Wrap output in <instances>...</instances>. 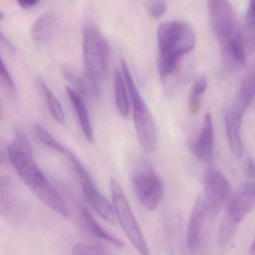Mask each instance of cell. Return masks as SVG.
<instances>
[{
    "label": "cell",
    "mask_w": 255,
    "mask_h": 255,
    "mask_svg": "<svg viewBox=\"0 0 255 255\" xmlns=\"http://www.w3.org/2000/svg\"><path fill=\"white\" fill-rule=\"evenodd\" d=\"M8 154L16 172L34 195L58 214L69 217L68 205L37 165L30 144L19 129L8 147Z\"/></svg>",
    "instance_id": "6da1fadb"
},
{
    "label": "cell",
    "mask_w": 255,
    "mask_h": 255,
    "mask_svg": "<svg viewBox=\"0 0 255 255\" xmlns=\"http://www.w3.org/2000/svg\"><path fill=\"white\" fill-rule=\"evenodd\" d=\"M208 5L213 31L227 63L244 66L247 52L234 8L224 0H211Z\"/></svg>",
    "instance_id": "7a4b0ae2"
},
{
    "label": "cell",
    "mask_w": 255,
    "mask_h": 255,
    "mask_svg": "<svg viewBox=\"0 0 255 255\" xmlns=\"http://www.w3.org/2000/svg\"><path fill=\"white\" fill-rule=\"evenodd\" d=\"M159 48L158 68L161 77H166L177 69L183 55L195 47L196 38L193 28L184 21L166 22L158 28Z\"/></svg>",
    "instance_id": "3957f363"
},
{
    "label": "cell",
    "mask_w": 255,
    "mask_h": 255,
    "mask_svg": "<svg viewBox=\"0 0 255 255\" xmlns=\"http://www.w3.org/2000/svg\"><path fill=\"white\" fill-rule=\"evenodd\" d=\"M122 71L125 77L132 103L134 127L138 142L146 151H153L158 142V132L154 119L140 94L128 64L122 61Z\"/></svg>",
    "instance_id": "277c9868"
},
{
    "label": "cell",
    "mask_w": 255,
    "mask_h": 255,
    "mask_svg": "<svg viewBox=\"0 0 255 255\" xmlns=\"http://www.w3.org/2000/svg\"><path fill=\"white\" fill-rule=\"evenodd\" d=\"M83 60L86 74L98 83L108 72L110 48L97 25L87 23L83 29Z\"/></svg>",
    "instance_id": "5b68a950"
},
{
    "label": "cell",
    "mask_w": 255,
    "mask_h": 255,
    "mask_svg": "<svg viewBox=\"0 0 255 255\" xmlns=\"http://www.w3.org/2000/svg\"><path fill=\"white\" fill-rule=\"evenodd\" d=\"M110 190L116 219L120 222L128 240L140 255H150L144 236L125 192L115 178L110 180Z\"/></svg>",
    "instance_id": "8992f818"
},
{
    "label": "cell",
    "mask_w": 255,
    "mask_h": 255,
    "mask_svg": "<svg viewBox=\"0 0 255 255\" xmlns=\"http://www.w3.org/2000/svg\"><path fill=\"white\" fill-rule=\"evenodd\" d=\"M132 187L141 205L148 210L158 207L163 197L162 180L148 162L138 165L132 177Z\"/></svg>",
    "instance_id": "52a82bcc"
},
{
    "label": "cell",
    "mask_w": 255,
    "mask_h": 255,
    "mask_svg": "<svg viewBox=\"0 0 255 255\" xmlns=\"http://www.w3.org/2000/svg\"><path fill=\"white\" fill-rule=\"evenodd\" d=\"M67 156L76 175L80 180L83 194L88 202L104 220L110 223H116L114 207L98 190L86 167L71 152Z\"/></svg>",
    "instance_id": "ba28073f"
},
{
    "label": "cell",
    "mask_w": 255,
    "mask_h": 255,
    "mask_svg": "<svg viewBox=\"0 0 255 255\" xmlns=\"http://www.w3.org/2000/svg\"><path fill=\"white\" fill-rule=\"evenodd\" d=\"M204 201L208 210L220 207L230 195L231 186L226 177L214 168L206 170L204 175Z\"/></svg>",
    "instance_id": "9c48e42d"
},
{
    "label": "cell",
    "mask_w": 255,
    "mask_h": 255,
    "mask_svg": "<svg viewBox=\"0 0 255 255\" xmlns=\"http://www.w3.org/2000/svg\"><path fill=\"white\" fill-rule=\"evenodd\" d=\"M214 144V129L211 115L206 113L204 123L199 135L189 144V148L194 155L204 162H210L213 158Z\"/></svg>",
    "instance_id": "30bf717a"
},
{
    "label": "cell",
    "mask_w": 255,
    "mask_h": 255,
    "mask_svg": "<svg viewBox=\"0 0 255 255\" xmlns=\"http://www.w3.org/2000/svg\"><path fill=\"white\" fill-rule=\"evenodd\" d=\"M245 111L234 104L225 116V128L231 153L236 159L243 155V142L241 138V125Z\"/></svg>",
    "instance_id": "8fae6325"
},
{
    "label": "cell",
    "mask_w": 255,
    "mask_h": 255,
    "mask_svg": "<svg viewBox=\"0 0 255 255\" xmlns=\"http://www.w3.org/2000/svg\"><path fill=\"white\" fill-rule=\"evenodd\" d=\"M208 207L204 198L197 200L192 208L187 228L188 248L191 252H195L199 245L201 229Z\"/></svg>",
    "instance_id": "7c38bea8"
},
{
    "label": "cell",
    "mask_w": 255,
    "mask_h": 255,
    "mask_svg": "<svg viewBox=\"0 0 255 255\" xmlns=\"http://www.w3.org/2000/svg\"><path fill=\"white\" fill-rule=\"evenodd\" d=\"M59 27V20L54 12H46L34 23L32 38L38 43H46L54 38Z\"/></svg>",
    "instance_id": "4fadbf2b"
},
{
    "label": "cell",
    "mask_w": 255,
    "mask_h": 255,
    "mask_svg": "<svg viewBox=\"0 0 255 255\" xmlns=\"http://www.w3.org/2000/svg\"><path fill=\"white\" fill-rule=\"evenodd\" d=\"M66 91L70 101L74 107L76 114L78 117L83 134L88 141L93 142V129H92V123H91L90 118H89L86 104L83 101V96L80 95L77 91L74 90L72 88L68 87V86L66 87Z\"/></svg>",
    "instance_id": "5bb4252c"
},
{
    "label": "cell",
    "mask_w": 255,
    "mask_h": 255,
    "mask_svg": "<svg viewBox=\"0 0 255 255\" xmlns=\"http://www.w3.org/2000/svg\"><path fill=\"white\" fill-rule=\"evenodd\" d=\"M255 207L252 201L242 191L239 190L228 203L225 217L240 225L243 219Z\"/></svg>",
    "instance_id": "9a60e30c"
},
{
    "label": "cell",
    "mask_w": 255,
    "mask_h": 255,
    "mask_svg": "<svg viewBox=\"0 0 255 255\" xmlns=\"http://www.w3.org/2000/svg\"><path fill=\"white\" fill-rule=\"evenodd\" d=\"M80 217L83 226L91 234L101 240L111 243L116 247L120 249L124 247L123 243L104 229L84 207L80 208Z\"/></svg>",
    "instance_id": "2e32d148"
},
{
    "label": "cell",
    "mask_w": 255,
    "mask_h": 255,
    "mask_svg": "<svg viewBox=\"0 0 255 255\" xmlns=\"http://www.w3.org/2000/svg\"><path fill=\"white\" fill-rule=\"evenodd\" d=\"M115 98L119 114L128 117L130 110V98L123 73L116 70L114 77Z\"/></svg>",
    "instance_id": "e0dca14e"
},
{
    "label": "cell",
    "mask_w": 255,
    "mask_h": 255,
    "mask_svg": "<svg viewBox=\"0 0 255 255\" xmlns=\"http://www.w3.org/2000/svg\"><path fill=\"white\" fill-rule=\"evenodd\" d=\"M255 97V63L242 80L235 105L243 111L250 106Z\"/></svg>",
    "instance_id": "ac0fdd59"
},
{
    "label": "cell",
    "mask_w": 255,
    "mask_h": 255,
    "mask_svg": "<svg viewBox=\"0 0 255 255\" xmlns=\"http://www.w3.org/2000/svg\"><path fill=\"white\" fill-rule=\"evenodd\" d=\"M38 84H39L40 87H41V90L43 91L46 102H47V106H48L49 110H50L52 116H53V118H54L58 122L63 124L65 120V113H64L63 108H62L60 103H59L57 98L53 95L50 88L44 83L42 79H38Z\"/></svg>",
    "instance_id": "d6986e66"
},
{
    "label": "cell",
    "mask_w": 255,
    "mask_h": 255,
    "mask_svg": "<svg viewBox=\"0 0 255 255\" xmlns=\"http://www.w3.org/2000/svg\"><path fill=\"white\" fill-rule=\"evenodd\" d=\"M12 185L8 177L1 178V211L5 215L12 213L15 205V197Z\"/></svg>",
    "instance_id": "ffe728a7"
},
{
    "label": "cell",
    "mask_w": 255,
    "mask_h": 255,
    "mask_svg": "<svg viewBox=\"0 0 255 255\" xmlns=\"http://www.w3.org/2000/svg\"><path fill=\"white\" fill-rule=\"evenodd\" d=\"M207 80L204 77H201L195 82L191 90L189 99V108L192 113H198L201 108V98L205 92Z\"/></svg>",
    "instance_id": "44dd1931"
},
{
    "label": "cell",
    "mask_w": 255,
    "mask_h": 255,
    "mask_svg": "<svg viewBox=\"0 0 255 255\" xmlns=\"http://www.w3.org/2000/svg\"><path fill=\"white\" fill-rule=\"evenodd\" d=\"M34 132L35 135L38 137V139L44 143L46 146L65 155L68 149L62 146L45 128L39 125H35L34 126Z\"/></svg>",
    "instance_id": "7402d4cb"
},
{
    "label": "cell",
    "mask_w": 255,
    "mask_h": 255,
    "mask_svg": "<svg viewBox=\"0 0 255 255\" xmlns=\"http://www.w3.org/2000/svg\"><path fill=\"white\" fill-rule=\"evenodd\" d=\"M242 35L247 53H255V21H246Z\"/></svg>",
    "instance_id": "603a6c76"
},
{
    "label": "cell",
    "mask_w": 255,
    "mask_h": 255,
    "mask_svg": "<svg viewBox=\"0 0 255 255\" xmlns=\"http://www.w3.org/2000/svg\"><path fill=\"white\" fill-rule=\"evenodd\" d=\"M73 255H110L101 248L89 244H77L73 249Z\"/></svg>",
    "instance_id": "cb8c5ba5"
},
{
    "label": "cell",
    "mask_w": 255,
    "mask_h": 255,
    "mask_svg": "<svg viewBox=\"0 0 255 255\" xmlns=\"http://www.w3.org/2000/svg\"><path fill=\"white\" fill-rule=\"evenodd\" d=\"M1 77H2V81L6 85L9 92H11L13 96H15L17 94V89H16L15 84H14V80L11 78V74L8 71V68L4 64L3 61H1Z\"/></svg>",
    "instance_id": "d4e9b609"
},
{
    "label": "cell",
    "mask_w": 255,
    "mask_h": 255,
    "mask_svg": "<svg viewBox=\"0 0 255 255\" xmlns=\"http://www.w3.org/2000/svg\"><path fill=\"white\" fill-rule=\"evenodd\" d=\"M166 8V2L163 1H156L150 4L149 6V13L152 17L158 19L165 14Z\"/></svg>",
    "instance_id": "484cf974"
},
{
    "label": "cell",
    "mask_w": 255,
    "mask_h": 255,
    "mask_svg": "<svg viewBox=\"0 0 255 255\" xmlns=\"http://www.w3.org/2000/svg\"><path fill=\"white\" fill-rule=\"evenodd\" d=\"M255 205V182L245 183L240 189Z\"/></svg>",
    "instance_id": "4316f807"
},
{
    "label": "cell",
    "mask_w": 255,
    "mask_h": 255,
    "mask_svg": "<svg viewBox=\"0 0 255 255\" xmlns=\"http://www.w3.org/2000/svg\"><path fill=\"white\" fill-rule=\"evenodd\" d=\"M245 174L249 178L255 180V162L253 159H249L246 162Z\"/></svg>",
    "instance_id": "83f0119b"
},
{
    "label": "cell",
    "mask_w": 255,
    "mask_h": 255,
    "mask_svg": "<svg viewBox=\"0 0 255 255\" xmlns=\"http://www.w3.org/2000/svg\"><path fill=\"white\" fill-rule=\"evenodd\" d=\"M246 21H255V0L249 2L246 13Z\"/></svg>",
    "instance_id": "f1b7e54d"
},
{
    "label": "cell",
    "mask_w": 255,
    "mask_h": 255,
    "mask_svg": "<svg viewBox=\"0 0 255 255\" xmlns=\"http://www.w3.org/2000/svg\"><path fill=\"white\" fill-rule=\"evenodd\" d=\"M18 4L23 8H32L38 5V1L37 0H20L18 1Z\"/></svg>",
    "instance_id": "f546056e"
},
{
    "label": "cell",
    "mask_w": 255,
    "mask_h": 255,
    "mask_svg": "<svg viewBox=\"0 0 255 255\" xmlns=\"http://www.w3.org/2000/svg\"><path fill=\"white\" fill-rule=\"evenodd\" d=\"M250 252L251 255H254L255 254V238L254 240V241L252 242V246H251L250 248Z\"/></svg>",
    "instance_id": "4dcf8cb0"
}]
</instances>
